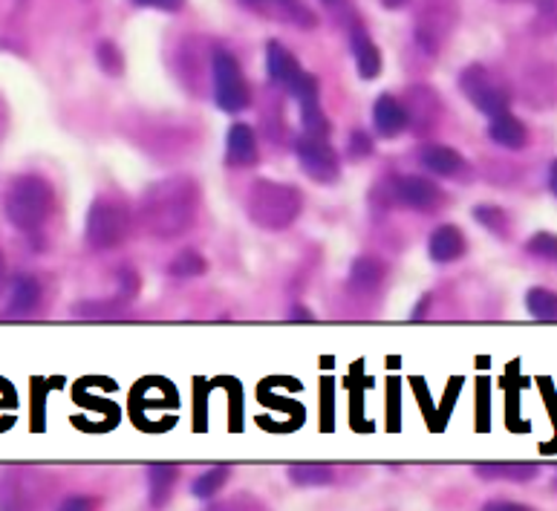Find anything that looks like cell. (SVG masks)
<instances>
[{"label":"cell","instance_id":"6da1fadb","mask_svg":"<svg viewBox=\"0 0 557 511\" xmlns=\"http://www.w3.org/2000/svg\"><path fill=\"white\" fill-rule=\"evenodd\" d=\"M55 209V191L50 179L41 174H21L7 185L3 191V214L17 232L33 235L52 217Z\"/></svg>","mask_w":557,"mask_h":511},{"label":"cell","instance_id":"7a4b0ae2","mask_svg":"<svg viewBox=\"0 0 557 511\" xmlns=\"http://www.w3.org/2000/svg\"><path fill=\"white\" fill-rule=\"evenodd\" d=\"M194 194L197 188L188 179H168V183L150 188L148 200H145V220L153 228V235H183L188 223H194V211H197Z\"/></svg>","mask_w":557,"mask_h":511},{"label":"cell","instance_id":"3957f363","mask_svg":"<svg viewBox=\"0 0 557 511\" xmlns=\"http://www.w3.org/2000/svg\"><path fill=\"white\" fill-rule=\"evenodd\" d=\"M300 205H304V197L295 185L272 183V179H258L246 197V211H249L251 223L269 228V232L292 226L300 214Z\"/></svg>","mask_w":557,"mask_h":511},{"label":"cell","instance_id":"277c9868","mask_svg":"<svg viewBox=\"0 0 557 511\" xmlns=\"http://www.w3.org/2000/svg\"><path fill=\"white\" fill-rule=\"evenodd\" d=\"M127 232H131V211H127L125 200H119L113 194H101L99 200H92L90 211H87V244L92 249H116L119 244H125Z\"/></svg>","mask_w":557,"mask_h":511},{"label":"cell","instance_id":"5b68a950","mask_svg":"<svg viewBox=\"0 0 557 511\" xmlns=\"http://www.w3.org/2000/svg\"><path fill=\"white\" fill-rule=\"evenodd\" d=\"M459 90L466 92V99L488 119L511 110V92H508V87L483 64H471V67L462 70Z\"/></svg>","mask_w":557,"mask_h":511},{"label":"cell","instance_id":"8992f818","mask_svg":"<svg viewBox=\"0 0 557 511\" xmlns=\"http://www.w3.org/2000/svg\"><path fill=\"white\" fill-rule=\"evenodd\" d=\"M211 73H214V101L216 108L223 113H243L249 108L251 90L249 82L243 76L240 64L234 59L232 52H214V64H211Z\"/></svg>","mask_w":557,"mask_h":511},{"label":"cell","instance_id":"52a82bcc","mask_svg":"<svg viewBox=\"0 0 557 511\" xmlns=\"http://www.w3.org/2000/svg\"><path fill=\"white\" fill-rule=\"evenodd\" d=\"M295 153H298L300 171L312 179V183L330 185L342 176V162H338V153L324 136H309L304 134L295 145Z\"/></svg>","mask_w":557,"mask_h":511},{"label":"cell","instance_id":"ba28073f","mask_svg":"<svg viewBox=\"0 0 557 511\" xmlns=\"http://www.w3.org/2000/svg\"><path fill=\"white\" fill-rule=\"evenodd\" d=\"M258 157V134L249 125H243V122L228 127V136H225V162L232 169H255Z\"/></svg>","mask_w":557,"mask_h":511},{"label":"cell","instance_id":"9c48e42d","mask_svg":"<svg viewBox=\"0 0 557 511\" xmlns=\"http://www.w3.org/2000/svg\"><path fill=\"white\" fill-rule=\"evenodd\" d=\"M396 200L417 211H436V205L442 202V191L428 176L408 174L396 183Z\"/></svg>","mask_w":557,"mask_h":511},{"label":"cell","instance_id":"30bf717a","mask_svg":"<svg viewBox=\"0 0 557 511\" xmlns=\"http://www.w3.org/2000/svg\"><path fill=\"white\" fill-rule=\"evenodd\" d=\"M267 73H269V78H272V85L289 92L292 87H295V82H298V78L304 76L307 70L300 67V61L295 59V55H292V52L286 50L281 41H269Z\"/></svg>","mask_w":557,"mask_h":511},{"label":"cell","instance_id":"8fae6325","mask_svg":"<svg viewBox=\"0 0 557 511\" xmlns=\"http://www.w3.org/2000/svg\"><path fill=\"white\" fill-rule=\"evenodd\" d=\"M373 125L375 134L384 136V139H393V136H399L401 130L410 125L408 108H405L396 96L384 92V96H379L373 104Z\"/></svg>","mask_w":557,"mask_h":511},{"label":"cell","instance_id":"7c38bea8","mask_svg":"<svg viewBox=\"0 0 557 511\" xmlns=\"http://www.w3.org/2000/svg\"><path fill=\"white\" fill-rule=\"evenodd\" d=\"M240 3L246 9H251V12H260V15L269 17H283V21L304 26V29L315 26V15L300 0H240Z\"/></svg>","mask_w":557,"mask_h":511},{"label":"cell","instance_id":"4fadbf2b","mask_svg":"<svg viewBox=\"0 0 557 511\" xmlns=\"http://www.w3.org/2000/svg\"><path fill=\"white\" fill-rule=\"evenodd\" d=\"M466 235L459 232V226L445 223V226L433 228L431 240H428V254L433 263H454L466 254Z\"/></svg>","mask_w":557,"mask_h":511},{"label":"cell","instance_id":"5bb4252c","mask_svg":"<svg viewBox=\"0 0 557 511\" xmlns=\"http://www.w3.org/2000/svg\"><path fill=\"white\" fill-rule=\"evenodd\" d=\"M349 50H352V59H356L358 76L364 78V82L382 76V52H379L375 41L361 26H356L352 35H349Z\"/></svg>","mask_w":557,"mask_h":511},{"label":"cell","instance_id":"9a60e30c","mask_svg":"<svg viewBox=\"0 0 557 511\" xmlns=\"http://www.w3.org/2000/svg\"><path fill=\"white\" fill-rule=\"evenodd\" d=\"M488 136L491 142L499 145V148H508V151H520V148L529 145V130H525L523 122H520L511 110L491 119Z\"/></svg>","mask_w":557,"mask_h":511},{"label":"cell","instance_id":"2e32d148","mask_svg":"<svg viewBox=\"0 0 557 511\" xmlns=\"http://www.w3.org/2000/svg\"><path fill=\"white\" fill-rule=\"evenodd\" d=\"M41 303V284L35 275H17L9 289V303L3 315H29Z\"/></svg>","mask_w":557,"mask_h":511},{"label":"cell","instance_id":"e0dca14e","mask_svg":"<svg viewBox=\"0 0 557 511\" xmlns=\"http://www.w3.org/2000/svg\"><path fill=\"white\" fill-rule=\"evenodd\" d=\"M419 160H422V165L431 174L436 176H457L459 171L466 169V160H462V153L454 151V148H448V145H428L422 153H419Z\"/></svg>","mask_w":557,"mask_h":511},{"label":"cell","instance_id":"ac0fdd59","mask_svg":"<svg viewBox=\"0 0 557 511\" xmlns=\"http://www.w3.org/2000/svg\"><path fill=\"white\" fill-rule=\"evenodd\" d=\"M384 275H387V269H384L382 260L364 254L349 269V284L356 286L358 292H375L384 284Z\"/></svg>","mask_w":557,"mask_h":511},{"label":"cell","instance_id":"d6986e66","mask_svg":"<svg viewBox=\"0 0 557 511\" xmlns=\"http://www.w3.org/2000/svg\"><path fill=\"white\" fill-rule=\"evenodd\" d=\"M176 465H150L148 469V483H150V503L153 506H162L171 497L174 491V483H176Z\"/></svg>","mask_w":557,"mask_h":511},{"label":"cell","instance_id":"ffe728a7","mask_svg":"<svg viewBox=\"0 0 557 511\" xmlns=\"http://www.w3.org/2000/svg\"><path fill=\"white\" fill-rule=\"evenodd\" d=\"M228 477H232V469H228V465H214V469H206L200 477L191 483V495L197 497V500H211V497H214L216 491L225 486V483H228Z\"/></svg>","mask_w":557,"mask_h":511},{"label":"cell","instance_id":"44dd1931","mask_svg":"<svg viewBox=\"0 0 557 511\" xmlns=\"http://www.w3.org/2000/svg\"><path fill=\"white\" fill-rule=\"evenodd\" d=\"M525 310L537 321H557V292L552 289H532L525 295Z\"/></svg>","mask_w":557,"mask_h":511},{"label":"cell","instance_id":"7402d4cb","mask_svg":"<svg viewBox=\"0 0 557 511\" xmlns=\"http://www.w3.org/2000/svg\"><path fill=\"white\" fill-rule=\"evenodd\" d=\"M300 125H304V134L309 136H324V139H330V134H333V125H330L321 101L300 104Z\"/></svg>","mask_w":557,"mask_h":511},{"label":"cell","instance_id":"603a6c76","mask_svg":"<svg viewBox=\"0 0 557 511\" xmlns=\"http://www.w3.org/2000/svg\"><path fill=\"white\" fill-rule=\"evenodd\" d=\"M474 220L483 228H488L491 235L503 237V240H506L508 228H511V220H508V214L499 205H476Z\"/></svg>","mask_w":557,"mask_h":511},{"label":"cell","instance_id":"cb8c5ba5","mask_svg":"<svg viewBox=\"0 0 557 511\" xmlns=\"http://www.w3.org/2000/svg\"><path fill=\"white\" fill-rule=\"evenodd\" d=\"M289 479L295 486H326L330 479H333V471L326 469V465H292L289 469Z\"/></svg>","mask_w":557,"mask_h":511},{"label":"cell","instance_id":"d4e9b609","mask_svg":"<svg viewBox=\"0 0 557 511\" xmlns=\"http://www.w3.org/2000/svg\"><path fill=\"white\" fill-rule=\"evenodd\" d=\"M476 474L491 479L508 477V479H517V483H529V479L541 474V469H534V465H480Z\"/></svg>","mask_w":557,"mask_h":511},{"label":"cell","instance_id":"484cf974","mask_svg":"<svg viewBox=\"0 0 557 511\" xmlns=\"http://www.w3.org/2000/svg\"><path fill=\"white\" fill-rule=\"evenodd\" d=\"M525 252L534 260H543V263H557V237L549 232H537L534 237H529Z\"/></svg>","mask_w":557,"mask_h":511},{"label":"cell","instance_id":"4316f807","mask_svg":"<svg viewBox=\"0 0 557 511\" xmlns=\"http://www.w3.org/2000/svg\"><path fill=\"white\" fill-rule=\"evenodd\" d=\"M96 61H99V67L108 76H119L125 70V59H122V52H119V47L113 41H99V47H96Z\"/></svg>","mask_w":557,"mask_h":511},{"label":"cell","instance_id":"83f0119b","mask_svg":"<svg viewBox=\"0 0 557 511\" xmlns=\"http://www.w3.org/2000/svg\"><path fill=\"white\" fill-rule=\"evenodd\" d=\"M202 272H206V260H202L200 252H194V249L176 254V260L171 263V275L176 277H197Z\"/></svg>","mask_w":557,"mask_h":511},{"label":"cell","instance_id":"f1b7e54d","mask_svg":"<svg viewBox=\"0 0 557 511\" xmlns=\"http://www.w3.org/2000/svg\"><path fill=\"white\" fill-rule=\"evenodd\" d=\"M349 153H352V160H361L367 153H373V139L358 130V134L349 136Z\"/></svg>","mask_w":557,"mask_h":511},{"label":"cell","instance_id":"f546056e","mask_svg":"<svg viewBox=\"0 0 557 511\" xmlns=\"http://www.w3.org/2000/svg\"><path fill=\"white\" fill-rule=\"evenodd\" d=\"M136 7L162 9V12H180L185 7V0H134Z\"/></svg>","mask_w":557,"mask_h":511},{"label":"cell","instance_id":"4dcf8cb0","mask_svg":"<svg viewBox=\"0 0 557 511\" xmlns=\"http://www.w3.org/2000/svg\"><path fill=\"white\" fill-rule=\"evenodd\" d=\"M7 286V260H3V249H0V292Z\"/></svg>","mask_w":557,"mask_h":511},{"label":"cell","instance_id":"1f68e13d","mask_svg":"<svg viewBox=\"0 0 557 511\" xmlns=\"http://www.w3.org/2000/svg\"><path fill=\"white\" fill-rule=\"evenodd\" d=\"M549 188H552V194L557 197V160L552 162V169H549Z\"/></svg>","mask_w":557,"mask_h":511},{"label":"cell","instance_id":"d6a6232c","mask_svg":"<svg viewBox=\"0 0 557 511\" xmlns=\"http://www.w3.org/2000/svg\"><path fill=\"white\" fill-rule=\"evenodd\" d=\"M384 9H401L408 7V0H382Z\"/></svg>","mask_w":557,"mask_h":511},{"label":"cell","instance_id":"836d02e7","mask_svg":"<svg viewBox=\"0 0 557 511\" xmlns=\"http://www.w3.org/2000/svg\"><path fill=\"white\" fill-rule=\"evenodd\" d=\"M326 3H335V0H326Z\"/></svg>","mask_w":557,"mask_h":511}]
</instances>
